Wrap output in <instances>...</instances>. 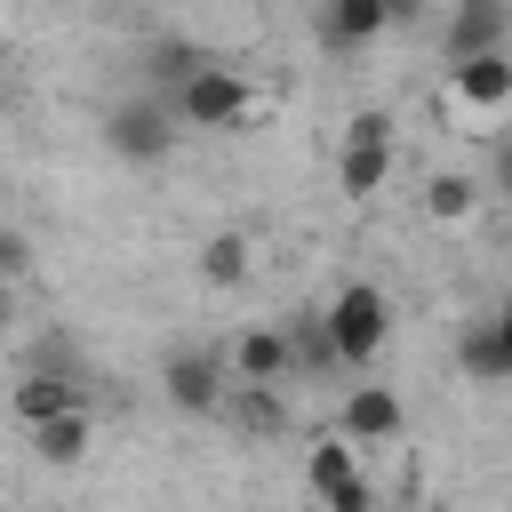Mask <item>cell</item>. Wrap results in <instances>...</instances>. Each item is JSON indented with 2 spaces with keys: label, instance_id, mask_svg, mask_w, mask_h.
<instances>
[{
  "label": "cell",
  "instance_id": "14",
  "mask_svg": "<svg viewBox=\"0 0 512 512\" xmlns=\"http://www.w3.org/2000/svg\"><path fill=\"white\" fill-rule=\"evenodd\" d=\"M248 256H256L248 232H208V240H200V280H208V288H240V280H248Z\"/></svg>",
  "mask_w": 512,
  "mask_h": 512
},
{
  "label": "cell",
  "instance_id": "9",
  "mask_svg": "<svg viewBox=\"0 0 512 512\" xmlns=\"http://www.w3.org/2000/svg\"><path fill=\"white\" fill-rule=\"evenodd\" d=\"M8 408H16V424H24V432H40V424H56V416L88 408V384H80V376H64V368H32V376L8 392Z\"/></svg>",
  "mask_w": 512,
  "mask_h": 512
},
{
  "label": "cell",
  "instance_id": "20",
  "mask_svg": "<svg viewBox=\"0 0 512 512\" xmlns=\"http://www.w3.org/2000/svg\"><path fill=\"white\" fill-rule=\"evenodd\" d=\"M320 504H328V512H376V488H368V480H344V488L320 496Z\"/></svg>",
  "mask_w": 512,
  "mask_h": 512
},
{
  "label": "cell",
  "instance_id": "3",
  "mask_svg": "<svg viewBox=\"0 0 512 512\" xmlns=\"http://www.w3.org/2000/svg\"><path fill=\"white\" fill-rule=\"evenodd\" d=\"M168 112H176V128H240V120L256 112V80L232 72V64H208Z\"/></svg>",
  "mask_w": 512,
  "mask_h": 512
},
{
  "label": "cell",
  "instance_id": "24",
  "mask_svg": "<svg viewBox=\"0 0 512 512\" xmlns=\"http://www.w3.org/2000/svg\"><path fill=\"white\" fill-rule=\"evenodd\" d=\"M408 512H448V504H408Z\"/></svg>",
  "mask_w": 512,
  "mask_h": 512
},
{
  "label": "cell",
  "instance_id": "17",
  "mask_svg": "<svg viewBox=\"0 0 512 512\" xmlns=\"http://www.w3.org/2000/svg\"><path fill=\"white\" fill-rule=\"evenodd\" d=\"M456 368H464L472 384H504V360H496V336H488V320H472V328L456 336Z\"/></svg>",
  "mask_w": 512,
  "mask_h": 512
},
{
  "label": "cell",
  "instance_id": "23",
  "mask_svg": "<svg viewBox=\"0 0 512 512\" xmlns=\"http://www.w3.org/2000/svg\"><path fill=\"white\" fill-rule=\"evenodd\" d=\"M0 336H8V288H0Z\"/></svg>",
  "mask_w": 512,
  "mask_h": 512
},
{
  "label": "cell",
  "instance_id": "5",
  "mask_svg": "<svg viewBox=\"0 0 512 512\" xmlns=\"http://www.w3.org/2000/svg\"><path fill=\"white\" fill-rule=\"evenodd\" d=\"M440 56H448V72L480 64V56H512V8L504 0H456L440 24Z\"/></svg>",
  "mask_w": 512,
  "mask_h": 512
},
{
  "label": "cell",
  "instance_id": "8",
  "mask_svg": "<svg viewBox=\"0 0 512 512\" xmlns=\"http://www.w3.org/2000/svg\"><path fill=\"white\" fill-rule=\"evenodd\" d=\"M400 392L392 384H352L344 392V408H336V440L344 448H384V440H400Z\"/></svg>",
  "mask_w": 512,
  "mask_h": 512
},
{
  "label": "cell",
  "instance_id": "12",
  "mask_svg": "<svg viewBox=\"0 0 512 512\" xmlns=\"http://www.w3.org/2000/svg\"><path fill=\"white\" fill-rule=\"evenodd\" d=\"M224 408L240 416L248 440H280V432H288V400H280V384H232Z\"/></svg>",
  "mask_w": 512,
  "mask_h": 512
},
{
  "label": "cell",
  "instance_id": "2",
  "mask_svg": "<svg viewBox=\"0 0 512 512\" xmlns=\"http://www.w3.org/2000/svg\"><path fill=\"white\" fill-rule=\"evenodd\" d=\"M176 112L160 104V96H128V104H112L104 112V144H112V160H128V168H152V160H168L176 152Z\"/></svg>",
  "mask_w": 512,
  "mask_h": 512
},
{
  "label": "cell",
  "instance_id": "1",
  "mask_svg": "<svg viewBox=\"0 0 512 512\" xmlns=\"http://www.w3.org/2000/svg\"><path fill=\"white\" fill-rule=\"evenodd\" d=\"M320 328H328V344H336V368H368V360H384L392 304H384V288H376V280H344V288L328 296Z\"/></svg>",
  "mask_w": 512,
  "mask_h": 512
},
{
  "label": "cell",
  "instance_id": "16",
  "mask_svg": "<svg viewBox=\"0 0 512 512\" xmlns=\"http://www.w3.org/2000/svg\"><path fill=\"white\" fill-rule=\"evenodd\" d=\"M280 336H288V360H296V368H336V344H328L320 312H296V320H288Z\"/></svg>",
  "mask_w": 512,
  "mask_h": 512
},
{
  "label": "cell",
  "instance_id": "21",
  "mask_svg": "<svg viewBox=\"0 0 512 512\" xmlns=\"http://www.w3.org/2000/svg\"><path fill=\"white\" fill-rule=\"evenodd\" d=\"M488 336H496V360H504V384H512V304L488 312Z\"/></svg>",
  "mask_w": 512,
  "mask_h": 512
},
{
  "label": "cell",
  "instance_id": "19",
  "mask_svg": "<svg viewBox=\"0 0 512 512\" xmlns=\"http://www.w3.org/2000/svg\"><path fill=\"white\" fill-rule=\"evenodd\" d=\"M24 272H32V240H24L16 224H0V288H8V280H24Z\"/></svg>",
  "mask_w": 512,
  "mask_h": 512
},
{
  "label": "cell",
  "instance_id": "22",
  "mask_svg": "<svg viewBox=\"0 0 512 512\" xmlns=\"http://www.w3.org/2000/svg\"><path fill=\"white\" fill-rule=\"evenodd\" d=\"M496 192H512V136L496 144Z\"/></svg>",
  "mask_w": 512,
  "mask_h": 512
},
{
  "label": "cell",
  "instance_id": "10",
  "mask_svg": "<svg viewBox=\"0 0 512 512\" xmlns=\"http://www.w3.org/2000/svg\"><path fill=\"white\" fill-rule=\"evenodd\" d=\"M448 96H456L464 112H504V104H512V56L456 64V72H448Z\"/></svg>",
  "mask_w": 512,
  "mask_h": 512
},
{
  "label": "cell",
  "instance_id": "7",
  "mask_svg": "<svg viewBox=\"0 0 512 512\" xmlns=\"http://www.w3.org/2000/svg\"><path fill=\"white\" fill-rule=\"evenodd\" d=\"M160 392H168V408H176V416H216V408L232 400V368H224L216 352H168Z\"/></svg>",
  "mask_w": 512,
  "mask_h": 512
},
{
  "label": "cell",
  "instance_id": "11",
  "mask_svg": "<svg viewBox=\"0 0 512 512\" xmlns=\"http://www.w3.org/2000/svg\"><path fill=\"white\" fill-rule=\"evenodd\" d=\"M224 368H232V384H280L296 360H288V336H280V328H248Z\"/></svg>",
  "mask_w": 512,
  "mask_h": 512
},
{
  "label": "cell",
  "instance_id": "18",
  "mask_svg": "<svg viewBox=\"0 0 512 512\" xmlns=\"http://www.w3.org/2000/svg\"><path fill=\"white\" fill-rule=\"evenodd\" d=\"M304 480H312V496H336L344 480H360V464H352V448H344V440H320V448L304 456Z\"/></svg>",
  "mask_w": 512,
  "mask_h": 512
},
{
  "label": "cell",
  "instance_id": "4",
  "mask_svg": "<svg viewBox=\"0 0 512 512\" xmlns=\"http://www.w3.org/2000/svg\"><path fill=\"white\" fill-rule=\"evenodd\" d=\"M336 176H344V200H376V192H384V176H392V112H384V104L352 112Z\"/></svg>",
  "mask_w": 512,
  "mask_h": 512
},
{
  "label": "cell",
  "instance_id": "6",
  "mask_svg": "<svg viewBox=\"0 0 512 512\" xmlns=\"http://www.w3.org/2000/svg\"><path fill=\"white\" fill-rule=\"evenodd\" d=\"M416 8L408 0H328L320 16H312V32H320V48H336V56H360L368 40H384L392 24H408Z\"/></svg>",
  "mask_w": 512,
  "mask_h": 512
},
{
  "label": "cell",
  "instance_id": "15",
  "mask_svg": "<svg viewBox=\"0 0 512 512\" xmlns=\"http://www.w3.org/2000/svg\"><path fill=\"white\" fill-rule=\"evenodd\" d=\"M472 208H480V184H472V176H432V184H424V216H432V224H464Z\"/></svg>",
  "mask_w": 512,
  "mask_h": 512
},
{
  "label": "cell",
  "instance_id": "13",
  "mask_svg": "<svg viewBox=\"0 0 512 512\" xmlns=\"http://www.w3.org/2000/svg\"><path fill=\"white\" fill-rule=\"evenodd\" d=\"M88 440H96V416H88V408H72V416H56V424H40V432H32V456H40V464H80V456H88Z\"/></svg>",
  "mask_w": 512,
  "mask_h": 512
}]
</instances>
